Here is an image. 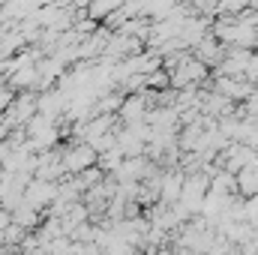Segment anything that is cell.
<instances>
[{"mask_svg":"<svg viewBox=\"0 0 258 255\" xmlns=\"http://www.w3.org/2000/svg\"><path fill=\"white\" fill-rule=\"evenodd\" d=\"M234 183H237V192H240L243 198H252V195H258V162H255V165L240 168V171L234 174Z\"/></svg>","mask_w":258,"mask_h":255,"instance_id":"cell-2","label":"cell"},{"mask_svg":"<svg viewBox=\"0 0 258 255\" xmlns=\"http://www.w3.org/2000/svg\"><path fill=\"white\" fill-rule=\"evenodd\" d=\"M204 75H207V66L201 63V60H195V57H180V60H177V69H174L168 78H171L174 87L186 90V87H195Z\"/></svg>","mask_w":258,"mask_h":255,"instance_id":"cell-1","label":"cell"},{"mask_svg":"<svg viewBox=\"0 0 258 255\" xmlns=\"http://www.w3.org/2000/svg\"><path fill=\"white\" fill-rule=\"evenodd\" d=\"M93 159H96V150H93V147H81V150H75V153H72L69 165H72V171H78V168H87Z\"/></svg>","mask_w":258,"mask_h":255,"instance_id":"cell-4","label":"cell"},{"mask_svg":"<svg viewBox=\"0 0 258 255\" xmlns=\"http://www.w3.org/2000/svg\"><path fill=\"white\" fill-rule=\"evenodd\" d=\"M120 108H123L126 123H141L144 114H147V99H144V93H141V96H129Z\"/></svg>","mask_w":258,"mask_h":255,"instance_id":"cell-3","label":"cell"}]
</instances>
